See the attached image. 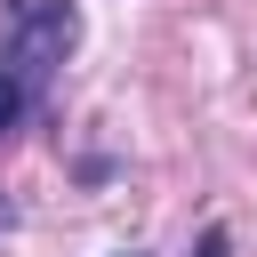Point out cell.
Returning <instances> with one entry per match:
<instances>
[{"instance_id":"obj_1","label":"cell","mask_w":257,"mask_h":257,"mask_svg":"<svg viewBox=\"0 0 257 257\" xmlns=\"http://www.w3.org/2000/svg\"><path fill=\"white\" fill-rule=\"evenodd\" d=\"M72 40H80V16H72V0H8V32H0V72H8V80H16V88H24L32 104H40Z\"/></svg>"},{"instance_id":"obj_2","label":"cell","mask_w":257,"mask_h":257,"mask_svg":"<svg viewBox=\"0 0 257 257\" xmlns=\"http://www.w3.org/2000/svg\"><path fill=\"white\" fill-rule=\"evenodd\" d=\"M24 104H32V96H24V88H16V80H8V72H0V137H8V128H16V112H24Z\"/></svg>"},{"instance_id":"obj_3","label":"cell","mask_w":257,"mask_h":257,"mask_svg":"<svg viewBox=\"0 0 257 257\" xmlns=\"http://www.w3.org/2000/svg\"><path fill=\"white\" fill-rule=\"evenodd\" d=\"M193 257H225V225H209V233H201V249H193Z\"/></svg>"},{"instance_id":"obj_4","label":"cell","mask_w":257,"mask_h":257,"mask_svg":"<svg viewBox=\"0 0 257 257\" xmlns=\"http://www.w3.org/2000/svg\"><path fill=\"white\" fill-rule=\"evenodd\" d=\"M8 217H16V209H8V201H0V225H8Z\"/></svg>"},{"instance_id":"obj_5","label":"cell","mask_w":257,"mask_h":257,"mask_svg":"<svg viewBox=\"0 0 257 257\" xmlns=\"http://www.w3.org/2000/svg\"><path fill=\"white\" fill-rule=\"evenodd\" d=\"M128 257H145V249H128Z\"/></svg>"}]
</instances>
